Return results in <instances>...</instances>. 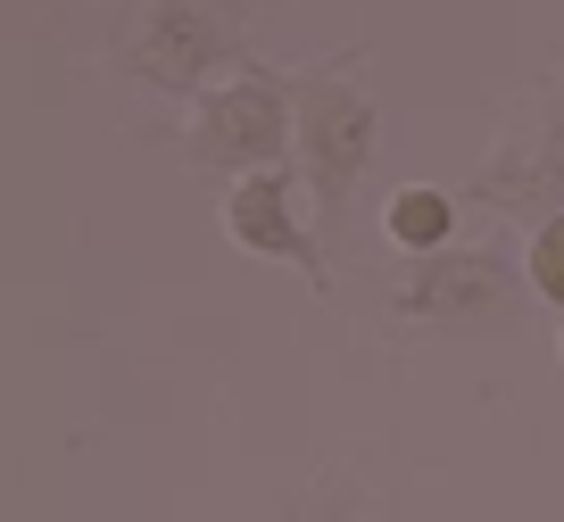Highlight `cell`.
I'll return each instance as SVG.
<instances>
[{"label": "cell", "instance_id": "ba28073f", "mask_svg": "<svg viewBox=\"0 0 564 522\" xmlns=\"http://www.w3.org/2000/svg\"><path fill=\"white\" fill-rule=\"evenodd\" d=\"M523 274H531V298H540V307L556 315V331H564V208L531 225V241H523Z\"/></svg>", "mask_w": 564, "mask_h": 522}, {"label": "cell", "instance_id": "3957f363", "mask_svg": "<svg viewBox=\"0 0 564 522\" xmlns=\"http://www.w3.org/2000/svg\"><path fill=\"white\" fill-rule=\"evenodd\" d=\"M531 298V274L514 249L474 241V249H441V258H415L406 282L390 291V307L406 324H432V331H507Z\"/></svg>", "mask_w": 564, "mask_h": 522}, {"label": "cell", "instance_id": "5b68a950", "mask_svg": "<svg viewBox=\"0 0 564 522\" xmlns=\"http://www.w3.org/2000/svg\"><path fill=\"white\" fill-rule=\"evenodd\" d=\"M124 58H133V75L150 91H175V100L216 91V84H225V67H249L241 34L216 18L208 0H133Z\"/></svg>", "mask_w": 564, "mask_h": 522}, {"label": "cell", "instance_id": "7a4b0ae2", "mask_svg": "<svg viewBox=\"0 0 564 522\" xmlns=\"http://www.w3.org/2000/svg\"><path fill=\"white\" fill-rule=\"evenodd\" d=\"M349 58L291 67V100H300V157H291V166L307 174V199H316L324 216L349 208V192L366 183V166H373V141H382V108L340 75Z\"/></svg>", "mask_w": 564, "mask_h": 522}, {"label": "cell", "instance_id": "6da1fadb", "mask_svg": "<svg viewBox=\"0 0 564 522\" xmlns=\"http://www.w3.org/2000/svg\"><path fill=\"white\" fill-rule=\"evenodd\" d=\"M183 157L199 174H265V166H291L300 157V100H291V75L249 58L232 67L216 91H199L192 117H183Z\"/></svg>", "mask_w": 564, "mask_h": 522}, {"label": "cell", "instance_id": "52a82bcc", "mask_svg": "<svg viewBox=\"0 0 564 522\" xmlns=\"http://www.w3.org/2000/svg\"><path fill=\"white\" fill-rule=\"evenodd\" d=\"M457 199L448 183H399V192L382 199V241L399 249V258H441V249H457Z\"/></svg>", "mask_w": 564, "mask_h": 522}, {"label": "cell", "instance_id": "8992f818", "mask_svg": "<svg viewBox=\"0 0 564 522\" xmlns=\"http://www.w3.org/2000/svg\"><path fill=\"white\" fill-rule=\"evenodd\" d=\"M300 199H307V174L300 166H265V174H241L225 192V241L241 258H265V265H300L307 291H333L324 274V249L316 232L300 225Z\"/></svg>", "mask_w": 564, "mask_h": 522}, {"label": "cell", "instance_id": "277c9868", "mask_svg": "<svg viewBox=\"0 0 564 522\" xmlns=\"http://www.w3.org/2000/svg\"><path fill=\"white\" fill-rule=\"evenodd\" d=\"M465 199H481V208H498V216H523V225H540V216L564 208V75H547L507 117V133L481 157V174L465 183Z\"/></svg>", "mask_w": 564, "mask_h": 522}]
</instances>
